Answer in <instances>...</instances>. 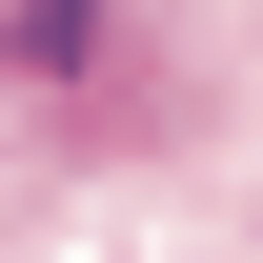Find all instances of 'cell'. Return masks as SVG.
<instances>
[{"label": "cell", "instance_id": "1", "mask_svg": "<svg viewBox=\"0 0 263 263\" xmlns=\"http://www.w3.org/2000/svg\"><path fill=\"white\" fill-rule=\"evenodd\" d=\"M0 81L101 101V81H122V21H101V0H0Z\"/></svg>", "mask_w": 263, "mask_h": 263}]
</instances>
